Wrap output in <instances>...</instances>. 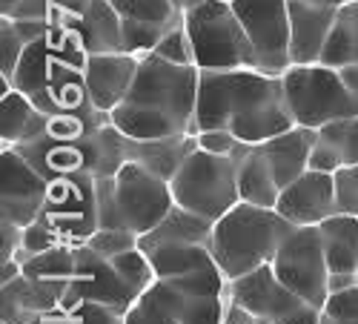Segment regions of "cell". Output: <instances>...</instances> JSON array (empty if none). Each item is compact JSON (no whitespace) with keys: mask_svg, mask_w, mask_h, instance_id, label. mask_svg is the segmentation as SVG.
Masks as SVG:
<instances>
[{"mask_svg":"<svg viewBox=\"0 0 358 324\" xmlns=\"http://www.w3.org/2000/svg\"><path fill=\"white\" fill-rule=\"evenodd\" d=\"M201 3H206V0H175V6L181 9L184 15H189V12H192V9H198Z\"/></svg>","mask_w":358,"mask_h":324,"instance_id":"obj_45","label":"cell"},{"mask_svg":"<svg viewBox=\"0 0 358 324\" xmlns=\"http://www.w3.org/2000/svg\"><path fill=\"white\" fill-rule=\"evenodd\" d=\"M232 9L255 49L258 69L270 75H284L292 66L289 0H235Z\"/></svg>","mask_w":358,"mask_h":324,"instance_id":"obj_11","label":"cell"},{"mask_svg":"<svg viewBox=\"0 0 358 324\" xmlns=\"http://www.w3.org/2000/svg\"><path fill=\"white\" fill-rule=\"evenodd\" d=\"M141 253L152 264L155 279H164V281L189 276L215 261L213 247L206 244H161V247H146Z\"/></svg>","mask_w":358,"mask_h":324,"instance_id":"obj_28","label":"cell"},{"mask_svg":"<svg viewBox=\"0 0 358 324\" xmlns=\"http://www.w3.org/2000/svg\"><path fill=\"white\" fill-rule=\"evenodd\" d=\"M321 64L333 69L358 64V0H350V3L338 9L333 32L327 38V46L321 55Z\"/></svg>","mask_w":358,"mask_h":324,"instance_id":"obj_30","label":"cell"},{"mask_svg":"<svg viewBox=\"0 0 358 324\" xmlns=\"http://www.w3.org/2000/svg\"><path fill=\"white\" fill-rule=\"evenodd\" d=\"M341 6H321L307 0H289V55L292 64H321L327 38Z\"/></svg>","mask_w":358,"mask_h":324,"instance_id":"obj_19","label":"cell"},{"mask_svg":"<svg viewBox=\"0 0 358 324\" xmlns=\"http://www.w3.org/2000/svg\"><path fill=\"white\" fill-rule=\"evenodd\" d=\"M46 112H41L32 98L15 90L3 80L0 92V146H17L26 141H35L46 129Z\"/></svg>","mask_w":358,"mask_h":324,"instance_id":"obj_23","label":"cell"},{"mask_svg":"<svg viewBox=\"0 0 358 324\" xmlns=\"http://www.w3.org/2000/svg\"><path fill=\"white\" fill-rule=\"evenodd\" d=\"M55 26H64L86 55L127 52L124 49V17L117 15L112 0H83L78 9L66 12Z\"/></svg>","mask_w":358,"mask_h":324,"instance_id":"obj_16","label":"cell"},{"mask_svg":"<svg viewBox=\"0 0 358 324\" xmlns=\"http://www.w3.org/2000/svg\"><path fill=\"white\" fill-rule=\"evenodd\" d=\"M143 55H132V52H106V55H89L86 66H83V78L89 86V95L92 104L101 112H112L121 104L138 75Z\"/></svg>","mask_w":358,"mask_h":324,"instance_id":"obj_18","label":"cell"},{"mask_svg":"<svg viewBox=\"0 0 358 324\" xmlns=\"http://www.w3.org/2000/svg\"><path fill=\"white\" fill-rule=\"evenodd\" d=\"M227 3H235V0H227Z\"/></svg>","mask_w":358,"mask_h":324,"instance_id":"obj_47","label":"cell"},{"mask_svg":"<svg viewBox=\"0 0 358 324\" xmlns=\"http://www.w3.org/2000/svg\"><path fill=\"white\" fill-rule=\"evenodd\" d=\"M275 210L292 227H321L327 218L338 213L336 175L307 169L301 178H295L289 187L281 190Z\"/></svg>","mask_w":358,"mask_h":324,"instance_id":"obj_14","label":"cell"},{"mask_svg":"<svg viewBox=\"0 0 358 324\" xmlns=\"http://www.w3.org/2000/svg\"><path fill=\"white\" fill-rule=\"evenodd\" d=\"M32 324H124V313L95 304V302H86V299H78L69 293L61 307L52 310L49 316L35 318Z\"/></svg>","mask_w":358,"mask_h":324,"instance_id":"obj_31","label":"cell"},{"mask_svg":"<svg viewBox=\"0 0 358 324\" xmlns=\"http://www.w3.org/2000/svg\"><path fill=\"white\" fill-rule=\"evenodd\" d=\"M198 83V66L172 64L149 52L141 57L129 95L109 112V121L135 141L195 135Z\"/></svg>","mask_w":358,"mask_h":324,"instance_id":"obj_2","label":"cell"},{"mask_svg":"<svg viewBox=\"0 0 358 324\" xmlns=\"http://www.w3.org/2000/svg\"><path fill=\"white\" fill-rule=\"evenodd\" d=\"M307 3H321V6H344L350 0H307Z\"/></svg>","mask_w":358,"mask_h":324,"instance_id":"obj_46","label":"cell"},{"mask_svg":"<svg viewBox=\"0 0 358 324\" xmlns=\"http://www.w3.org/2000/svg\"><path fill=\"white\" fill-rule=\"evenodd\" d=\"M155 55L164 57V61H172V64L195 66V55H192V41H189V32H187V23L169 29V32L161 38V43L155 46Z\"/></svg>","mask_w":358,"mask_h":324,"instance_id":"obj_38","label":"cell"},{"mask_svg":"<svg viewBox=\"0 0 358 324\" xmlns=\"http://www.w3.org/2000/svg\"><path fill=\"white\" fill-rule=\"evenodd\" d=\"M195 141L201 150L213 153V155H235L238 146L244 143L227 129H201V132H195Z\"/></svg>","mask_w":358,"mask_h":324,"instance_id":"obj_41","label":"cell"},{"mask_svg":"<svg viewBox=\"0 0 358 324\" xmlns=\"http://www.w3.org/2000/svg\"><path fill=\"white\" fill-rule=\"evenodd\" d=\"M83 0H0V17L12 20H49L52 26Z\"/></svg>","mask_w":358,"mask_h":324,"instance_id":"obj_34","label":"cell"},{"mask_svg":"<svg viewBox=\"0 0 358 324\" xmlns=\"http://www.w3.org/2000/svg\"><path fill=\"white\" fill-rule=\"evenodd\" d=\"M181 324H221L232 293H181Z\"/></svg>","mask_w":358,"mask_h":324,"instance_id":"obj_33","label":"cell"},{"mask_svg":"<svg viewBox=\"0 0 358 324\" xmlns=\"http://www.w3.org/2000/svg\"><path fill=\"white\" fill-rule=\"evenodd\" d=\"M213 230H215L213 221H206V218H201V216L175 204L155 230L141 235L138 247L141 250L161 247V244H206V247H213Z\"/></svg>","mask_w":358,"mask_h":324,"instance_id":"obj_25","label":"cell"},{"mask_svg":"<svg viewBox=\"0 0 358 324\" xmlns=\"http://www.w3.org/2000/svg\"><path fill=\"white\" fill-rule=\"evenodd\" d=\"M66 244H86L98 224V178L95 175H64L49 181L43 213L38 216Z\"/></svg>","mask_w":358,"mask_h":324,"instance_id":"obj_8","label":"cell"},{"mask_svg":"<svg viewBox=\"0 0 358 324\" xmlns=\"http://www.w3.org/2000/svg\"><path fill=\"white\" fill-rule=\"evenodd\" d=\"M336 192H338V213L358 216V167L336 172Z\"/></svg>","mask_w":358,"mask_h":324,"instance_id":"obj_40","label":"cell"},{"mask_svg":"<svg viewBox=\"0 0 358 324\" xmlns=\"http://www.w3.org/2000/svg\"><path fill=\"white\" fill-rule=\"evenodd\" d=\"M358 167V115L338 118L333 124L315 129V143L310 153V169L338 172Z\"/></svg>","mask_w":358,"mask_h":324,"instance_id":"obj_22","label":"cell"},{"mask_svg":"<svg viewBox=\"0 0 358 324\" xmlns=\"http://www.w3.org/2000/svg\"><path fill=\"white\" fill-rule=\"evenodd\" d=\"M198 146L195 135H175V138H161V141H135L127 138V161H135L146 167L149 172L161 175L164 181H172L175 172L181 169L187 155Z\"/></svg>","mask_w":358,"mask_h":324,"instance_id":"obj_24","label":"cell"},{"mask_svg":"<svg viewBox=\"0 0 358 324\" xmlns=\"http://www.w3.org/2000/svg\"><path fill=\"white\" fill-rule=\"evenodd\" d=\"M23 253V227L12 221H0V264L12 261Z\"/></svg>","mask_w":358,"mask_h":324,"instance_id":"obj_42","label":"cell"},{"mask_svg":"<svg viewBox=\"0 0 358 324\" xmlns=\"http://www.w3.org/2000/svg\"><path fill=\"white\" fill-rule=\"evenodd\" d=\"M221 324H258L255 321V316L247 310V307H241L235 299H229V304H227V313H224V321Z\"/></svg>","mask_w":358,"mask_h":324,"instance_id":"obj_43","label":"cell"},{"mask_svg":"<svg viewBox=\"0 0 358 324\" xmlns=\"http://www.w3.org/2000/svg\"><path fill=\"white\" fill-rule=\"evenodd\" d=\"M49 178L15 146H0V221L29 227L43 213Z\"/></svg>","mask_w":358,"mask_h":324,"instance_id":"obj_12","label":"cell"},{"mask_svg":"<svg viewBox=\"0 0 358 324\" xmlns=\"http://www.w3.org/2000/svg\"><path fill=\"white\" fill-rule=\"evenodd\" d=\"M112 195L121 224L138 235L155 230L175 207L169 181L135 161H127L112 175Z\"/></svg>","mask_w":358,"mask_h":324,"instance_id":"obj_10","label":"cell"},{"mask_svg":"<svg viewBox=\"0 0 358 324\" xmlns=\"http://www.w3.org/2000/svg\"><path fill=\"white\" fill-rule=\"evenodd\" d=\"M52 29L49 20H12L0 17V80H9L17 72V64L29 43L41 41Z\"/></svg>","mask_w":358,"mask_h":324,"instance_id":"obj_29","label":"cell"},{"mask_svg":"<svg viewBox=\"0 0 358 324\" xmlns=\"http://www.w3.org/2000/svg\"><path fill=\"white\" fill-rule=\"evenodd\" d=\"M57 244H66V241L57 239L43 221H32L29 227H23V253L17 255V261L23 264V258L35 255V253H46V250H52Z\"/></svg>","mask_w":358,"mask_h":324,"instance_id":"obj_39","label":"cell"},{"mask_svg":"<svg viewBox=\"0 0 358 324\" xmlns=\"http://www.w3.org/2000/svg\"><path fill=\"white\" fill-rule=\"evenodd\" d=\"M169 187L178 207L215 224L241 201V192H238V153L213 155L195 146L181 164V169L175 172Z\"/></svg>","mask_w":358,"mask_h":324,"instance_id":"obj_4","label":"cell"},{"mask_svg":"<svg viewBox=\"0 0 358 324\" xmlns=\"http://www.w3.org/2000/svg\"><path fill=\"white\" fill-rule=\"evenodd\" d=\"M184 23L198 69H258L255 49L227 0H206L187 15Z\"/></svg>","mask_w":358,"mask_h":324,"instance_id":"obj_6","label":"cell"},{"mask_svg":"<svg viewBox=\"0 0 358 324\" xmlns=\"http://www.w3.org/2000/svg\"><path fill=\"white\" fill-rule=\"evenodd\" d=\"M138 241H141V235L132 232V230H127V227H101V230H95L92 235H89L86 247H92L103 258H115V255H121V253L135 250Z\"/></svg>","mask_w":358,"mask_h":324,"instance_id":"obj_36","label":"cell"},{"mask_svg":"<svg viewBox=\"0 0 358 324\" xmlns=\"http://www.w3.org/2000/svg\"><path fill=\"white\" fill-rule=\"evenodd\" d=\"M295 227L270 207L238 201L235 207L215 221L213 230V258L221 273L235 281L264 264H273L278 247Z\"/></svg>","mask_w":358,"mask_h":324,"instance_id":"obj_3","label":"cell"},{"mask_svg":"<svg viewBox=\"0 0 358 324\" xmlns=\"http://www.w3.org/2000/svg\"><path fill=\"white\" fill-rule=\"evenodd\" d=\"M124 324H181L178 290L169 281L155 279L124 313Z\"/></svg>","mask_w":358,"mask_h":324,"instance_id":"obj_27","label":"cell"},{"mask_svg":"<svg viewBox=\"0 0 358 324\" xmlns=\"http://www.w3.org/2000/svg\"><path fill=\"white\" fill-rule=\"evenodd\" d=\"M341 72V78L347 80V86L352 92H358V64L355 66H344V69H338Z\"/></svg>","mask_w":358,"mask_h":324,"instance_id":"obj_44","label":"cell"},{"mask_svg":"<svg viewBox=\"0 0 358 324\" xmlns=\"http://www.w3.org/2000/svg\"><path fill=\"white\" fill-rule=\"evenodd\" d=\"M292 127L281 75L261 69H201L195 132L227 129L244 143H264Z\"/></svg>","mask_w":358,"mask_h":324,"instance_id":"obj_1","label":"cell"},{"mask_svg":"<svg viewBox=\"0 0 358 324\" xmlns=\"http://www.w3.org/2000/svg\"><path fill=\"white\" fill-rule=\"evenodd\" d=\"M112 6L124 17V49L132 55L155 52L169 29L187 20L175 0H112Z\"/></svg>","mask_w":358,"mask_h":324,"instance_id":"obj_15","label":"cell"},{"mask_svg":"<svg viewBox=\"0 0 358 324\" xmlns=\"http://www.w3.org/2000/svg\"><path fill=\"white\" fill-rule=\"evenodd\" d=\"M313 143H315V129H307V127H292L270 141L258 143V150L281 190L310 169Z\"/></svg>","mask_w":358,"mask_h":324,"instance_id":"obj_21","label":"cell"},{"mask_svg":"<svg viewBox=\"0 0 358 324\" xmlns=\"http://www.w3.org/2000/svg\"><path fill=\"white\" fill-rule=\"evenodd\" d=\"M273 270L292 293H298L304 302H310L318 310L327 304L333 293L330 267H327L318 227H295L278 247L273 258Z\"/></svg>","mask_w":358,"mask_h":324,"instance_id":"obj_7","label":"cell"},{"mask_svg":"<svg viewBox=\"0 0 358 324\" xmlns=\"http://www.w3.org/2000/svg\"><path fill=\"white\" fill-rule=\"evenodd\" d=\"M238 192H241V201L255 204V207L275 210V204H278L281 187L275 184L258 143H244L238 150Z\"/></svg>","mask_w":358,"mask_h":324,"instance_id":"obj_26","label":"cell"},{"mask_svg":"<svg viewBox=\"0 0 358 324\" xmlns=\"http://www.w3.org/2000/svg\"><path fill=\"white\" fill-rule=\"evenodd\" d=\"M69 293L78 299L112 307L117 313H127L132 307V302L141 296V293H135V287L115 270V264L109 258L98 255L86 244H78V264H75V276L69 281Z\"/></svg>","mask_w":358,"mask_h":324,"instance_id":"obj_13","label":"cell"},{"mask_svg":"<svg viewBox=\"0 0 358 324\" xmlns=\"http://www.w3.org/2000/svg\"><path fill=\"white\" fill-rule=\"evenodd\" d=\"M69 296V281L61 279H32L17 276L9 284H0V321L32 324L41 316L57 310Z\"/></svg>","mask_w":358,"mask_h":324,"instance_id":"obj_17","label":"cell"},{"mask_svg":"<svg viewBox=\"0 0 358 324\" xmlns=\"http://www.w3.org/2000/svg\"><path fill=\"white\" fill-rule=\"evenodd\" d=\"M321 324H358V284L330 293L321 307Z\"/></svg>","mask_w":358,"mask_h":324,"instance_id":"obj_37","label":"cell"},{"mask_svg":"<svg viewBox=\"0 0 358 324\" xmlns=\"http://www.w3.org/2000/svg\"><path fill=\"white\" fill-rule=\"evenodd\" d=\"M284 95L295 127L321 129L338 118L358 115V92H352L338 69L327 64H292L284 75Z\"/></svg>","mask_w":358,"mask_h":324,"instance_id":"obj_5","label":"cell"},{"mask_svg":"<svg viewBox=\"0 0 358 324\" xmlns=\"http://www.w3.org/2000/svg\"><path fill=\"white\" fill-rule=\"evenodd\" d=\"M75 264H78V244H57L46 253H35L23 258V276L72 281Z\"/></svg>","mask_w":358,"mask_h":324,"instance_id":"obj_32","label":"cell"},{"mask_svg":"<svg viewBox=\"0 0 358 324\" xmlns=\"http://www.w3.org/2000/svg\"><path fill=\"white\" fill-rule=\"evenodd\" d=\"M106 121H109V115L106 118H83V115H69V112L49 115L43 135L46 138H55V141H80L86 135H92Z\"/></svg>","mask_w":358,"mask_h":324,"instance_id":"obj_35","label":"cell"},{"mask_svg":"<svg viewBox=\"0 0 358 324\" xmlns=\"http://www.w3.org/2000/svg\"><path fill=\"white\" fill-rule=\"evenodd\" d=\"M318 230L327 267H330V287L344 290L350 284H358V216L336 213Z\"/></svg>","mask_w":358,"mask_h":324,"instance_id":"obj_20","label":"cell"},{"mask_svg":"<svg viewBox=\"0 0 358 324\" xmlns=\"http://www.w3.org/2000/svg\"><path fill=\"white\" fill-rule=\"evenodd\" d=\"M232 299L247 307L258 324H321V310L292 293L273 270V264L235 279L229 284Z\"/></svg>","mask_w":358,"mask_h":324,"instance_id":"obj_9","label":"cell"}]
</instances>
